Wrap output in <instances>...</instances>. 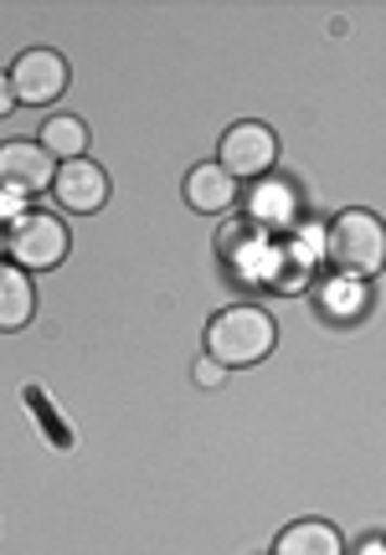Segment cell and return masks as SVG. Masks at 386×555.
I'll use <instances>...</instances> for the list:
<instances>
[{
  "label": "cell",
  "instance_id": "obj_8",
  "mask_svg": "<svg viewBox=\"0 0 386 555\" xmlns=\"http://www.w3.org/2000/svg\"><path fill=\"white\" fill-rule=\"evenodd\" d=\"M37 319V288H31V273L16 268V262H0V330L16 335Z\"/></svg>",
  "mask_w": 386,
  "mask_h": 555
},
{
  "label": "cell",
  "instance_id": "obj_12",
  "mask_svg": "<svg viewBox=\"0 0 386 555\" xmlns=\"http://www.w3.org/2000/svg\"><path fill=\"white\" fill-rule=\"evenodd\" d=\"M294 217H299V196H294L288 180H263L253 191V221L258 227H288Z\"/></svg>",
  "mask_w": 386,
  "mask_h": 555
},
{
  "label": "cell",
  "instance_id": "obj_11",
  "mask_svg": "<svg viewBox=\"0 0 386 555\" xmlns=\"http://www.w3.org/2000/svg\"><path fill=\"white\" fill-rule=\"evenodd\" d=\"M37 144L52 159H57V165H67V159H82V155H88V124L73 119V114H52V119L41 124Z\"/></svg>",
  "mask_w": 386,
  "mask_h": 555
},
{
  "label": "cell",
  "instance_id": "obj_3",
  "mask_svg": "<svg viewBox=\"0 0 386 555\" xmlns=\"http://www.w3.org/2000/svg\"><path fill=\"white\" fill-rule=\"evenodd\" d=\"M5 253L16 258V268H31V273H47L67 258V227H62L52 211H21L5 232Z\"/></svg>",
  "mask_w": 386,
  "mask_h": 555
},
{
  "label": "cell",
  "instance_id": "obj_10",
  "mask_svg": "<svg viewBox=\"0 0 386 555\" xmlns=\"http://www.w3.org/2000/svg\"><path fill=\"white\" fill-rule=\"evenodd\" d=\"M185 201H191V211L217 217V211H227V206H237V180L227 176L217 159H211V165H196V170L185 176Z\"/></svg>",
  "mask_w": 386,
  "mask_h": 555
},
{
  "label": "cell",
  "instance_id": "obj_14",
  "mask_svg": "<svg viewBox=\"0 0 386 555\" xmlns=\"http://www.w3.org/2000/svg\"><path fill=\"white\" fill-rule=\"evenodd\" d=\"M217 376H222L217 360H202V365H196V380H202V386H217Z\"/></svg>",
  "mask_w": 386,
  "mask_h": 555
},
{
  "label": "cell",
  "instance_id": "obj_1",
  "mask_svg": "<svg viewBox=\"0 0 386 555\" xmlns=\"http://www.w3.org/2000/svg\"><path fill=\"white\" fill-rule=\"evenodd\" d=\"M279 345V324L263 304H232L206 324V360H217L222 371H243L268 360V350Z\"/></svg>",
  "mask_w": 386,
  "mask_h": 555
},
{
  "label": "cell",
  "instance_id": "obj_2",
  "mask_svg": "<svg viewBox=\"0 0 386 555\" xmlns=\"http://www.w3.org/2000/svg\"><path fill=\"white\" fill-rule=\"evenodd\" d=\"M325 253L346 278H376L386 268V227H382V217H376V211H361V206L340 211V217L330 221V232H325Z\"/></svg>",
  "mask_w": 386,
  "mask_h": 555
},
{
  "label": "cell",
  "instance_id": "obj_7",
  "mask_svg": "<svg viewBox=\"0 0 386 555\" xmlns=\"http://www.w3.org/2000/svg\"><path fill=\"white\" fill-rule=\"evenodd\" d=\"M52 196H57L62 211H73V217H93V211H103V201H108V176H103V165H93L88 155L67 159V165H57Z\"/></svg>",
  "mask_w": 386,
  "mask_h": 555
},
{
  "label": "cell",
  "instance_id": "obj_13",
  "mask_svg": "<svg viewBox=\"0 0 386 555\" xmlns=\"http://www.w3.org/2000/svg\"><path fill=\"white\" fill-rule=\"evenodd\" d=\"M16 108V88H11V73H0V119Z\"/></svg>",
  "mask_w": 386,
  "mask_h": 555
},
{
  "label": "cell",
  "instance_id": "obj_4",
  "mask_svg": "<svg viewBox=\"0 0 386 555\" xmlns=\"http://www.w3.org/2000/svg\"><path fill=\"white\" fill-rule=\"evenodd\" d=\"M273 159H279V134L268 129V124L247 119V124H232L217 144V165H222L232 180H258L273 170Z\"/></svg>",
  "mask_w": 386,
  "mask_h": 555
},
{
  "label": "cell",
  "instance_id": "obj_5",
  "mask_svg": "<svg viewBox=\"0 0 386 555\" xmlns=\"http://www.w3.org/2000/svg\"><path fill=\"white\" fill-rule=\"evenodd\" d=\"M57 180V159L41 150L37 139H5L0 144V191L5 196H37L52 191Z\"/></svg>",
  "mask_w": 386,
  "mask_h": 555
},
{
  "label": "cell",
  "instance_id": "obj_9",
  "mask_svg": "<svg viewBox=\"0 0 386 555\" xmlns=\"http://www.w3.org/2000/svg\"><path fill=\"white\" fill-rule=\"evenodd\" d=\"M273 555H346V540L325 519H294V525L279 530Z\"/></svg>",
  "mask_w": 386,
  "mask_h": 555
},
{
  "label": "cell",
  "instance_id": "obj_6",
  "mask_svg": "<svg viewBox=\"0 0 386 555\" xmlns=\"http://www.w3.org/2000/svg\"><path fill=\"white\" fill-rule=\"evenodd\" d=\"M11 88H16V103H31V108H47L67 93V62L52 47H31L21 52L16 67H11Z\"/></svg>",
  "mask_w": 386,
  "mask_h": 555
}]
</instances>
